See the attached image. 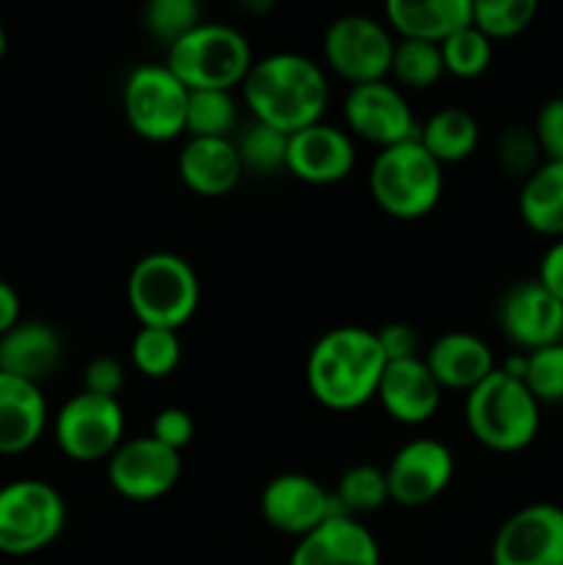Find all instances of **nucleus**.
I'll use <instances>...</instances> for the list:
<instances>
[{
  "instance_id": "1",
  "label": "nucleus",
  "mask_w": 563,
  "mask_h": 565,
  "mask_svg": "<svg viewBox=\"0 0 563 565\" xmlns=\"http://www.w3.org/2000/svg\"><path fill=\"white\" fill-rule=\"evenodd\" d=\"M241 92L252 119L285 136L323 121L329 108V77L323 66L290 50L254 61Z\"/></svg>"
},
{
  "instance_id": "2",
  "label": "nucleus",
  "mask_w": 563,
  "mask_h": 565,
  "mask_svg": "<svg viewBox=\"0 0 563 565\" xmlns=\"http://www.w3.org/2000/svg\"><path fill=\"white\" fill-rule=\"evenodd\" d=\"M386 356L375 331L337 326L326 331L304 364L309 395L329 412H357L379 392Z\"/></svg>"
},
{
  "instance_id": "3",
  "label": "nucleus",
  "mask_w": 563,
  "mask_h": 565,
  "mask_svg": "<svg viewBox=\"0 0 563 565\" xmlns=\"http://www.w3.org/2000/svg\"><path fill=\"white\" fill-rule=\"evenodd\" d=\"M464 419L480 447L508 456L535 441L541 428V403L522 381L497 367L489 379L467 392Z\"/></svg>"
},
{
  "instance_id": "4",
  "label": "nucleus",
  "mask_w": 563,
  "mask_h": 565,
  "mask_svg": "<svg viewBox=\"0 0 563 565\" xmlns=\"http://www.w3.org/2000/svg\"><path fill=\"white\" fill-rule=\"evenodd\" d=\"M202 287L188 259L152 252L138 259L127 276V303L141 326L177 331L196 315Z\"/></svg>"
},
{
  "instance_id": "5",
  "label": "nucleus",
  "mask_w": 563,
  "mask_h": 565,
  "mask_svg": "<svg viewBox=\"0 0 563 565\" xmlns=\"http://www.w3.org/2000/svg\"><path fill=\"white\" fill-rule=\"evenodd\" d=\"M370 196L392 218L414 221L439 204L445 174L417 138L379 149L370 166Z\"/></svg>"
},
{
  "instance_id": "6",
  "label": "nucleus",
  "mask_w": 563,
  "mask_h": 565,
  "mask_svg": "<svg viewBox=\"0 0 563 565\" xmlns=\"http://www.w3.org/2000/svg\"><path fill=\"white\" fill-rule=\"evenodd\" d=\"M252 64L248 39L226 22H202L166 53V66L188 92H232L246 81Z\"/></svg>"
},
{
  "instance_id": "7",
  "label": "nucleus",
  "mask_w": 563,
  "mask_h": 565,
  "mask_svg": "<svg viewBox=\"0 0 563 565\" xmlns=\"http://www.w3.org/2000/svg\"><path fill=\"white\" fill-rule=\"evenodd\" d=\"M64 527L66 502L53 483L20 478L0 486V555H36L55 544Z\"/></svg>"
},
{
  "instance_id": "8",
  "label": "nucleus",
  "mask_w": 563,
  "mask_h": 565,
  "mask_svg": "<svg viewBox=\"0 0 563 565\" xmlns=\"http://www.w3.org/2000/svg\"><path fill=\"white\" fill-rule=\"evenodd\" d=\"M188 92L166 64L132 66L121 92L127 125L149 143H166L185 132Z\"/></svg>"
},
{
  "instance_id": "9",
  "label": "nucleus",
  "mask_w": 563,
  "mask_h": 565,
  "mask_svg": "<svg viewBox=\"0 0 563 565\" xmlns=\"http://www.w3.org/2000/svg\"><path fill=\"white\" fill-rule=\"evenodd\" d=\"M395 39L386 22L368 14H342L326 28L323 58L334 75L351 86L386 81Z\"/></svg>"
},
{
  "instance_id": "10",
  "label": "nucleus",
  "mask_w": 563,
  "mask_h": 565,
  "mask_svg": "<svg viewBox=\"0 0 563 565\" xmlns=\"http://www.w3.org/2000/svg\"><path fill=\"white\" fill-rule=\"evenodd\" d=\"M125 408L114 397H97L77 392L53 419V436L59 450L77 463L108 461L125 441Z\"/></svg>"
},
{
  "instance_id": "11",
  "label": "nucleus",
  "mask_w": 563,
  "mask_h": 565,
  "mask_svg": "<svg viewBox=\"0 0 563 565\" xmlns=\"http://www.w3.org/2000/svg\"><path fill=\"white\" fill-rule=\"evenodd\" d=\"M110 489L130 502H152L174 491L182 475V456L152 436H132L116 447L105 463Z\"/></svg>"
},
{
  "instance_id": "12",
  "label": "nucleus",
  "mask_w": 563,
  "mask_h": 565,
  "mask_svg": "<svg viewBox=\"0 0 563 565\" xmlns=\"http://www.w3.org/2000/svg\"><path fill=\"white\" fill-rule=\"evenodd\" d=\"M491 565H563V508L533 502L513 511L491 541Z\"/></svg>"
},
{
  "instance_id": "13",
  "label": "nucleus",
  "mask_w": 563,
  "mask_h": 565,
  "mask_svg": "<svg viewBox=\"0 0 563 565\" xmlns=\"http://www.w3.org/2000/svg\"><path fill=\"white\" fill-rule=\"evenodd\" d=\"M390 500L401 508H423L447 491L456 475L450 447L431 436L406 441L384 469Z\"/></svg>"
},
{
  "instance_id": "14",
  "label": "nucleus",
  "mask_w": 563,
  "mask_h": 565,
  "mask_svg": "<svg viewBox=\"0 0 563 565\" xmlns=\"http://www.w3.org/2000/svg\"><path fill=\"white\" fill-rule=\"evenodd\" d=\"M342 116H346V125L353 136L375 143L379 149L412 141L419 130L412 105L403 97L401 88L392 86L390 81L362 83V86L348 88Z\"/></svg>"
},
{
  "instance_id": "15",
  "label": "nucleus",
  "mask_w": 563,
  "mask_h": 565,
  "mask_svg": "<svg viewBox=\"0 0 563 565\" xmlns=\"http://www.w3.org/2000/svg\"><path fill=\"white\" fill-rule=\"evenodd\" d=\"M259 513L282 535L304 539L331 516H342L326 486L301 472L276 475L259 494Z\"/></svg>"
},
{
  "instance_id": "16",
  "label": "nucleus",
  "mask_w": 563,
  "mask_h": 565,
  "mask_svg": "<svg viewBox=\"0 0 563 565\" xmlns=\"http://www.w3.org/2000/svg\"><path fill=\"white\" fill-rule=\"evenodd\" d=\"M357 166V147L348 130L334 125H309L287 136V166L307 185H337Z\"/></svg>"
},
{
  "instance_id": "17",
  "label": "nucleus",
  "mask_w": 563,
  "mask_h": 565,
  "mask_svg": "<svg viewBox=\"0 0 563 565\" xmlns=\"http://www.w3.org/2000/svg\"><path fill=\"white\" fill-rule=\"evenodd\" d=\"M497 320L502 334L524 353L563 340V303L535 279L508 287L497 309Z\"/></svg>"
},
{
  "instance_id": "18",
  "label": "nucleus",
  "mask_w": 563,
  "mask_h": 565,
  "mask_svg": "<svg viewBox=\"0 0 563 565\" xmlns=\"http://www.w3.org/2000/svg\"><path fill=\"white\" fill-rule=\"evenodd\" d=\"M375 401L395 423L423 425L439 412L442 386L436 384L423 356L397 359V362H386Z\"/></svg>"
},
{
  "instance_id": "19",
  "label": "nucleus",
  "mask_w": 563,
  "mask_h": 565,
  "mask_svg": "<svg viewBox=\"0 0 563 565\" xmlns=\"http://www.w3.org/2000/svg\"><path fill=\"white\" fill-rule=\"evenodd\" d=\"M287 565H381V550L362 519L331 516L296 541Z\"/></svg>"
},
{
  "instance_id": "20",
  "label": "nucleus",
  "mask_w": 563,
  "mask_h": 565,
  "mask_svg": "<svg viewBox=\"0 0 563 565\" xmlns=\"http://www.w3.org/2000/svg\"><path fill=\"white\" fill-rule=\"evenodd\" d=\"M423 362L428 364L442 392L453 390L464 395L497 370L491 348L472 331H445L431 342Z\"/></svg>"
},
{
  "instance_id": "21",
  "label": "nucleus",
  "mask_w": 563,
  "mask_h": 565,
  "mask_svg": "<svg viewBox=\"0 0 563 565\" xmlns=\"http://www.w3.org/2000/svg\"><path fill=\"white\" fill-rule=\"evenodd\" d=\"M50 423L42 384L0 373V456L28 452Z\"/></svg>"
},
{
  "instance_id": "22",
  "label": "nucleus",
  "mask_w": 563,
  "mask_h": 565,
  "mask_svg": "<svg viewBox=\"0 0 563 565\" xmlns=\"http://www.w3.org/2000/svg\"><path fill=\"white\" fill-rule=\"evenodd\" d=\"M384 22L401 39L442 44L472 25V0H386Z\"/></svg>"
},
{
  "instance_id": "23",
  "label": "nucleus",
  "mask_w": 563,
  "mask_h": 565,
  "mask_svg": "<svg viewBox=\"0 0 563 565\" xmlns=\"http://www.w3.org/2000/svg\"><path fill=\"white\" fill-rule=\"evenodd\" d=\"M188 191L199 196H226L241 182L243 163L232 138H188L177 158Z\"/></svg>"
},
{
  "instance_id": "24",
  "label": "nucleus",
  "mask_w": 563,
  "mask_h": 565,
  "mask_svg": "<svg viewBox=\"0 0 563 565\" xmlns=\"http://www.w3.org/2000/svg\"><path fill=\"white\" fill-rule=\"evenodd\" d=\"M64 356L59 329L44 320H20L0 337V373L42 384Z\"/></svg>"
},
{
  "instance_id": "25",
  "label": "nucleus",
  "mask_w": 563,
  "mask_h": 565,
  "mask_svg": "<svg viewBox=\"0 0 563 565\" xmlns=\"http://www.w3.org/2000/svg\"><path fill=\"white\" fill-rule=\"evenodd\" d=\"M524 226L544 237H563V160H544L519 191Z\"/></svg>"
},
{
  "instance_id": "26",
  "label": "nucleus",
  "mask_w": 563,
  "mask_h": 565,
  "mask_svg": "<svg viewBox=\"0 0 563 565\" xmlns=\"http://www.w3.org/2000/svg\"><path fill=\"white\" fill-rule=\"evenodd\" d=\"M417 141L439 166L461 163L478 149V119L469 110L450 105L425 119V125L417 130Z\"/></svg>"
},
{
  "instance_id": "27",
  "label": "nucleus",
  "mask_w": 563,
  "mask_h": 565,
  "mask_svg": "<svg viewBox=\"0 0 563 565\" xmlns=\"http://www.w3.org/2000/svg\"><path fill=\"white\" fill-rule=\"evenodd\" d=\"M331 497H334V505L342 516L362 519L368 513L381 511L390 502L384 469L370 467V463L348 467L331 489Z\"/></svg>"
},
{
  "instance_id": "28",
  "label": "nucleus",
  "mask_w": 563,
  "mask_h": 565,
  "mask_svg": "<svg viewBox=\"0 0 563 565\" xmlns=\"http://www.w3.org/2000/svg\"><path fill=\"white\" fill-rule=\"evenodd\" d=\"M237 125V103L232 92L202 88L188 97L185 132L191 138H230Z\"/></svg>"
},
{
  "instance_id": "29",
  "label": "nucleus",
  "mask_w": 563,
  "mask_h": 565,
  "mask_svg": "<svg viewBox=\"0 0 563 565\" xmlns=\"http://www.w3.org/2000/svg\"><path fill=\"white\" fill-rule=\"evenodd\" d=\"M390 75L395 77L397 86L414 88V92L431 88L434 83L442 81V75H445L439 44L397 39L395 53H392Z\"/></svg>"
},
{
  "instance_id": "30",
  "label": "nucleus",
  "mask_w": 563,
  "mask_h": 565,
  "mask_svg": "<svg viewBox=\"0 0 563 565\" xmlns=\"http://www.w3.org/2000/svg\"><path fill=\"white\" fill-rule=\"evenodd\" d=\"M182 345L177 331L141 326L130 342V362L147 379H166L180 367Z\"/></svg>"
},
{
  "instance_id": "31",
  "label": "nucleus",
  "mask_w": 563,
  "mask_h": 565,
  "mask_svg": "<svg viewBox=\"0 0 563 565\" xmlns=\"http://www.w3.org/2000/svg\"><path fill=\"white\" fill-rule=\"evenodd\" d=\"M539 14L535 0H472V25L489 42L513 39L533 25Z\"/></svg>"
},
{
  "instance_id": "32",
  "label": "nucleus",
  "mask_w": 563,
  "mask_h": 565,
  "mask_svg": "<svg viewBox=\"0 0 563 565\" xmlns=\"http://www.w3.org/2000/svg\"><path fill=\"white\" fill-rule=\"evenodd\" d=\"M445 75L472 81L480 77L491 64V42L475 25L461 28L439 44Z\"/></svg>"
},
{
  "instance_id": "33",
  "label": "nucleus",
  "mask_w": 563,
  "mask_h": 565,
  "mask_svg": "<svg viewBox=\"0 0 563 565\" xmlns=\"http://www.w3.org/2000/svg\"><path fill=\"white\" fill-rule=\"evenodd\" d=\"M202 22V6L196 0H149L144 6V28L166 47L180 42Z\"/></svg>"
},
{
  "instance_id": "34",
  "label": "nucleus",
  "mask_w": 563,
  "mask_h": 565,
  "mask_svg": "<svg viewBox=\"0 0 563 565\" xmlns=\"http://www.w3.org/2000/svg\"><path fill=\"white\" fill-rule=\"evenodd\" d=\"M237 147V158H241L243 171H257V174H274V171L287 166V136L274 130L268 125H252L243 130Z\"/></svg>"
},
{
  "instance_id": "35",
  "label": "nucleus",
  "mask_w": 563,
  "mask_h": 565,
  "mask_svg": "<svg viewBox=\"0 0 563 565\" xmlns=\"http://www.w3.org/2000/svg\"><path fill=\"white\" fill-rule=\"evenodd\" d=\"M528 367H524L522 384L528 386L530 395L539 403H557L563 401V340L552 345L539 348V351L524 353Z\"/></svg>"
},
{
  "instance_id": "36",
  "label": "nucleus",
  "mask_w": 563,
  "mask_h": 565,
  "mask_svg": "<svg viewBox=\"0 0 563 565\" xmlns=\"http://www.w3.org/2000/svg\"><path fill=\"white\" fill-rule=\"evenodd\" d=\"M497 166L506 171L508 177L517 180H528L535 169L541 166V147L535 141L533 127L511 125L500 138H497Z\"/></svg>"
},
{
  "instance_id": "37",
  "label": "nucleus",
  "mask_w": 563,
  "mask_h": 565,
  "mask_svg": "<svg viewBox=\"0 0 563 565\" xmlns=\"http://www.w3.org/2000/svg\"><path fill=\"white\" fill-rule=\"evenodd\" d=\"M152 439H158L160 445H166L169 450L182 452L196 436V425L193 417L180 406H166L155 414L152 419Z\"/></svg>"
},
{
  "instance_id": "38",
  "label": "nucleus",
  "mask_w": 563,
  "mask_h": 565,
  "mask_svg": "<svg viewBox=\"0 0 563 565\" xmlns=\"http://www.w3.org/2000/svg\"><path fill=\"white\" fill-rule=\"evenodd\" d=\"M533 132L546 160H563V97L546 99L541 105Z\"/></svg>"
},
{
  "instance_id": "39",
  "label": "nucleus",
  "mask_w": 563,
  "mask_h": 565,
  "mask_svg": "<svg viewBox=\"0 0 563 565\" xmlns=\"http://www.w3.org/2000/svg\"><path fill=\"white\" fill-rule=\"evenodd\" d=\"M125 390V367L114 356H97L83 370V392L97 397H114L119 401Z\"/></svg>"
},
{
  "instance_id": "40",
  "label": "nucleus",
  "mask_w": 563,
  "mask_h": 565,
  "mask_svg": "<svg viewBox=\"0 0 563 565\" xmlns=\"http://www.w3.org/2000/svg\"><path fill=\"white\" fill-rule=\"evenodd\" d=\"M379 345L384 351L386 362H397V359H414L417 356V331L406 323H386L375 331Z\"/></svg>"
},
{
  "instance_id": "41",
  "label": "nucleus",
  "mask_w": 563,
  "mask_h": 565,
  "mask_svg": "<svg viewBox=\"0 0 563 565\" xmlns=\"http://www.w3.org/2000/svg\"><path fill=\"white\" fill-rule=\"evenodd\" d=\"M541 287H544L550 296H555L563 303V237L552 243L544 252L539 263V276H535Z\"/></svg>"
},
{
  "instance_id": "42",
  "label": "nucleus",
  "mask_w": 563,
  "mask_h": 565,
  "mask_svg": "<svg viewBox=\"0 0 563 565\" xmlns=\"http://www.w3.org/2000/svg\"><path fill=\"white\" fill-rule=\"evenodd\" d=\"M20 315H22L20 296H17V290L9 285V281L0 279V337L20 323Z\"/></svg>"
},
{
  "instance_id": "43",
  "label": "nucleus",
  "mask_w": 563,
  "mask_h": 565,
  "mask_svg": "<svg viewBox=\"0 0 563 565\" xmlns=\"http://www.w3.org/2000/svg\"><path fill=\"white\" fill-rule=\"evenodd\" d=\"M3 55H6V31L3 25H0V61H3Z\"/></svg>"
},
{
  "instance_id": "44",
  "label": "nucleus",
  "mask_w": 563,
  "mask_h": 565,
  "mask_svg": "<svg viewBox=\"0 0 563 565\" xmlns=\"http://www.w3.org/2000/svg\"><path fill=\"white\" fill-rule=\"evenodd\" d=\"M561 412H563V401H561Z\"/></svg>"
}]
</instances>
